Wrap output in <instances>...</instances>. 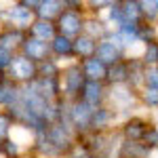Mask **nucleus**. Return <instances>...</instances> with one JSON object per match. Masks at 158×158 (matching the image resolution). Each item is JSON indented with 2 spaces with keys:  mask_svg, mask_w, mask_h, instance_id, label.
<instances>
[{
  "mask_svg": "<svg viewBox=\"0 0 158 158\" xmlns=\"http://www.w3.org/2000/svg\"><path fill=\"white\" fill-rule=\"evenodd\" d=\"M2 150H4L6 156H13V154H17V143L15 141H4L2 143Z\"/></svg>",
  "mask_w": 158,
  "mask_h": 158,
  "instance_id": "obj_29",
  "label": "nucleus"
},
{
  "mask_svg": "<svg viewBox=\"0 0 158 158\" xmlns=\"http://www.w3.org/2000/svg\"><path fill=\"white\" fill-rule=\"evenodd\" d=\"M63 6H65V2H57V0H49V2H40V4H38V15H40V17H47V21H49L51 17H55V15H57V17H59L61 13V9H63Z\"/></svg>",
  "mask_w": 158,
  "mask_h": 158,
  "instance_id": "obj_18",
  "label": "nucleus"
},
{
  "mask_svg": "<svg viewBox=\"0 0 158 158\" xmlns=\"http://www.w3.org/2000/svg\"><path fill=\"white\" fill-rule=\"evenodd\" d=\"M141 9H143V19H146L148 23H152L154 19H158V0L141 2Z\"/></svg>",
  "mask_w": 158,
  "mask_h": 158,
  "instance_id": "obj_23",
  "label": "nucleus"
},
{
  "mask_svg": "<svg viewBox=\"0 0 158 158\" xmlns=\"http://www.w3.org/2000/svg\"><path fill=\"white\" fill-rule=\"evenodd\" d=\"M118 156L120 158H148L150 156V150L141 141H122Z\"/></svg>",
  "mask_w": 158,
  "mask_h": 158,
  "instance_id": "obj_13",
  "label": "nucleus"
},
{
  "mask_svg": "<svg viewBox=\"0 0 158 158\" xmlns=\"http://www.w3.org/2000/svg\"><path fill=\"white\" fill-rule=\"evenodd\" d=\"M9 127H11V118L6 114H0V139L9 133Z\"/></svg>",
  "mask_w": 158,
  "mask_h": 158,
  "instance_id": "obj_27",
  "label": "nucleus"
},
{
  "mask_svg": "<svg viewBox=\"0 0 158 158\" xmlns=\"http://www.w3.org/2000/svg\"><path fill=\"white\" fill-rule=\"evenodd\" d=\"M129 76H131V63L129 61H118L114 65H110L108 70V82H112L114 86L129 85Z\"/></svg>",
  "mask_w": 158,
  "mask_h": 158,
  "instance_id": "obj_11",
  "label": "nucleus"
},
{
  "mask_svg": "<svg viewBox=\"0 0 158 158\" xmlns=\"http://www.w3.org/2000/svg\"><path fill=\"white\" fill-rule=\"evenodd\" d=\"M106 99V89H103V82H95V80H86L85 86H82V93H80V101H85L86 106L91 108H101Z\"/></svg>",
  "mask_w": 158,
  "mask_h": 158,
  "instance_id": "obj_3",
  "label": "nucleus"
},
{
  "mask_svg": "<svg viewBox=\"0 0 158 158\" xmlns=\"http://www.w3.org/2000/svg\"><path fill=\"white\" fill-rule=\"evenodd\" d=\"M112 99H114L120 108H131V103H133V99H135V91L129 85L114 86V95H112Z\"/></svg>",
  "mask_w": 158,
  "mask_h": 158,
  "instance_id": "obj_15",
  "label": "nucleus"
},
{
  "mask_svg": "<svg viewBox=\"0 0 158 158\" xmlns=\"http://www.w3.org/2000/svg\"><path fill=\"white\" fill-rule=\"evenodd\" d=\"M74 53L78 57H82V59L95 57V53H97V40L86 36V34H80V36L74 40Z\"/></svg>",
  "mask_w": 158,
  "mask_h": 158,
  "instance_id": "obj_12",
  "label": "nucleus"
},
{
  "mask_svg": "<svg viewBox=\"0 0 158 158\" xmlns=\"http://www.w3.org/2000/svg\"><path fill=\"white\" fill-rule=\"evenodd\" d=\"M17 42H21V32H19V30H15V32H4V34L0 36V47L6 49V51H9V47H15Z\"/></svg>",
  "mask_w": 158,
  "mask_h": 158,
  "instance_id": "obj_24",
  "label": "nucleus"
},
{
  "mask_svg": "<svg viewBox=\"0 0 158 158\" xmlns=\"http://www.w3.org/2000/svg\"><path fill=\"white\" fill-rule=\"evenodd\" d=\"M11 61H13L11 53L0 47V68H11Z\"/></svg>",
  "mask_w": 158,
  "mask_h": 158,
  "instance_id": "obj_28",
  "label": "nucleus"
},
{
  "mask_svg": "<svg viewBox=\"0 0 158 158\" xmlns=\"http://www.w3.org/2000/svg\"><path fill=\"white\" fill-rule=\"evenodd\" d=\"M141 63L146 68H154L158 65V40H152V42H146L143 44V53H141Z\"/></svg>",
  "mask_w": 158,
  "mask_h": 158,
  "instance_id": "obj_17",
  "label": "nucleus"
},
{
  "mask_svg": "<svg viewBox=\"0 0 158 158\" xmlns=\"http://www.w3.org/2000/svg\"><path fill=\"white\" fill-rule=\"evenodd\" d=\"M143 86L158 89V65H154V68H146V72H143Z\"/></svg>",
  "mask_w": 158,
  "mask_h": 158,
  "instance_id": "obj_26",
  "label": "nucleus"
},
{
  "mask_svg": "<svg viewBox=\"0 0 158 158\" xmlns=\"http://www.w3.org/2000/svg\"><path fill=\"white\" fill-rule=\"evenodd\" d=\"M143 146L152 152V150H158V127H154V124H150V129L146 131V135H143V141H141Z\"/></svg>",
  "mask_w": 158,
  "mask_h": 158,
  "instance_id": "obj_22",
  "label": "nucleus"
},
{
  "mask_svg": "<svg viewBox=\"0 0 158 158\" xmlns=\"http://www.w3.org/2000/svg\"><path fill=\"white\" fill-rule=\"evenodd\" d=\"M122 55H124V51H120L112 40H99L97 42V53H95V57H97L99 61H103L106 65H114V63H118V61H122Z\"/></svg>",
  "mask_w": 158,
  "mask_h": 158,
  "instance_id": "obj_7",
  "label": "nucleus"
},
{
  "mask_svg": "<svg viewBox=\"0 0 158 158\" xmlns=\"http://www.w3.org/2000/svg\"><path fill=\"white\" fill-rule=\"evenodd\" d=\"M51 49L55 51L57 55H74V42L70 40V38H65V36L59 34V36H55Z\"/></svg>",
  "mask_w": 158,
  "mask_h": 158,
  "instance_id": "obj_20",
  "label": "nucleus"
},
{
  "mask_svg": "<svg viewBox=\"0 0 158 158\" xmlns=\"http://www.w3.org/2000/svg\"><path fill=\"white\" fill-rule=\"evenodd\" d=\"M82 74H85L86 80H95V82H103L108 80V65L103 61H99L97 57H91V59H85L82 61Z\"/></svg>",
  "mask_w": 158,
  "mask_h": 158,
  "instance_id": "obj_9",
  "label": "nucleus"
},
{
  "mask_svg": "<svg viewBox=\"0 0 158 158\" xmlns=\"http://www.w3.org/2000/svg\"><path fill=\"white\" fill-rule=\"evenodd\" d=\"M59 32L61 36L65 38H72V36H80V34H85V19H82V15L78 11H74V9H68V11H63L59 15Z\"/></svg>",
  "mask_w": 158,
  "mask_h": 158,
  "instance_id": "obj_1",
  "label": "nucleus"
},
{
  "mask_svg": "<svg viewBox=\"0 0 158 158\" xmlns=\"http://www.w3.org/2000/svg\"><path fill=\"white\" fill-rule=\"evenodd\" d=\"M32 34L34 38L38 40H55V25L47 21V19H42V21H36V23H32Z\"/></svg>",
  "mask_w": 158,
  "mask_h": 158,
  "instance_id": "obj_14",
  "label": "nucleus"
},
{
  "mask_svg": "<svg viewBox=\"0 0 158 158\" xmlns=\"http://www.w3.org/2000/svg\"><path fill=\"white\" fill-rule=\"evenodd\" d=\"M148 129H150L148 120L133 116V118H129V120L124 122V127H122V137H124V141H143V135H146Z\"/></svg>",
  "mask_w": 158,
  "mask_h": 158,
  "instance_id": "obj_8",
  "label": "nucleus"
},
{
  "mask_svg": "<svg viewBox=\"0 0 158 158\" xmlns=\"http://www.w3.org/2000/svg\"><path fill=\"white\" fill-rule=\"evenodd\" d=\"M47 141L55 148V152H65L72 148V141H70V135H68V127L63 124H53L47 129Z\"/></svg>",
  "mask_w": 158,
  "mask_h": 158,
  "instance_id": "obj_4",
  "label": "nucleus"
},
{
  "mask_svg": "<svg viewBox=\"0 0 158 158\" xmlns=\"http://www.w3.org/2000/svg\"><path fill=\"white\" fill-rule=\"evenodd\" d=\"M110 120H112V112H110L108 108H97L95 112H93V120H91V129H95V131H101V129H106L110 124Z\"/></svg>",
  "mask_w": 158,
  "mask_h": 158,
  "instance_id": "obj_19",
  "label": "nucleus"
},
{
  "mask_svg": "<svg viewBox=\"0 0 158 158\" xmlns=\"http://www.w3.org/2000/svg\"><path fill=\"white\" fill-rule=\"evenodd\" d=\"M49 44L44 40H38V38H27L23 40V53L27 59L32 61H44L49 55Z\"/></svg>",
  "mask_w": 158,
  "mask_h": 158,
  "instance_id": "obj_10",
  "label": "nucleus"
},
{
  "mask_svg": "<svg viewBox=\"0 0 158 158\" xmlns=\"http://www.w3.org/2000/svg\"><path fill=\"white\" fill-rule=\"evenodd\" d=\"M93 112L95 108H91V106H86L85 101H74L72 110H70V120L76 129H89L91 127V120H93Z\"/></svg>",
  "mask_w": 158,
  "mask_h": 158,
  "instance_id": "obj_5",
  "label": "nucleus"
},
{
  "mask_svg": "<svg viewBox=\"0 0 158 158\" xmlns=\"http://www.w3.org/2000/svg\"><path fill=\"white\" fill-rule=\"evenodd\" d=\"M17 99V89L13 82H0V103H13Z\"/></svg>",
  "mask_w": 158,
  "mask_h": 158,
  "instance_id": "obj_21",
  "label": "nucleus"
},
{
  "mask_svg": "<svg viewBox=\"0 0 158 158\" xmlns=\"http://www.w3.org/2000/svg\"><path fill=\"white\" fill-rule=\"evenodd\" d=\"M11 76L17 80H34L36 76V63L27 59L25 55L21 57H13L11 61Z\"/></svg>",
  "mask_w": 158,
  "mask_h": 158,
  "instance_id": "obj_6",
  "label": "nucleus"
},
{
  "mask_svg": "<svg viewBox=\"0 0 158 158\" xmlns=\"http://www.w3.org/2000/svg\"><path fill=\"white\" fill-rule=\"evenodd\" d=\"M89 158H95V156H89Z\"/></svg>",
  "mask_w": 158,
  "mask_h": 158,
  "instance_id": "obj_30",
  "label": "nucleus"
},
{
  "mask_svg": "<svg viewBox=\"0 0 158 158\" xmlns=\"http://www.w3.org/2000/svg\"><path fill=\"white\" fill-rule=\"evenodd\" d=\"M85 82H86V78H85V74H82L80 65H70L63 72V89H65V93L70 97H80Z\"/></svg>",
  "mask_w": 158,
  "mask_h": 158,
  "instance_id": "obj_2",
  "label": "nucleus"
},
{
  "mask_svg": "<svg viewBox=\"0 0 158 158\" xmlns=\"http://www.w3.org/2000/svg\"><path fill=\"white\" fill-rule=\"evenodd\" d=\"M6 17H9V19H11L15 25L25 27V25L30 23V19H32V11H30V9H25L23 4H19V6H13V9H9Z\"/></svg>",
  "mask_w": 158,
  "mask_h": 158,
  "instance_id": "obj_16",
  "label": "nucleus"
},
{
  "mask_svg": "<svg viewBox=\"0 0 158 158\" xmlns=\"http://www.w3.org/2000/svg\"><path fill=\"white\" fill-rule=\"evenodd\" d=\"M141 101L146 103L148 108H158V89L143 86V91H141Z\"/></svg>",
  "mask_w": 158,
  "mask_h": 158,
  "instance_id": "obj_25",
  "label": "nucleus"
}]
</instances>
